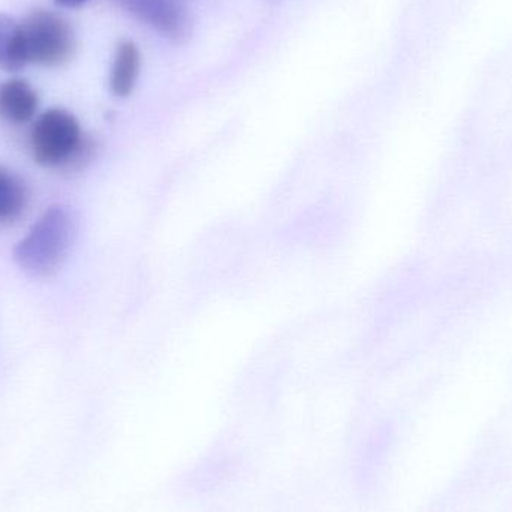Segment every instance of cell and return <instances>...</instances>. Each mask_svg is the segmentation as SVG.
I'll return each mask as SVG.
<instances>
[{
    "label": "cell",
    "mask_w": 512,
    "mask_h": 512,
    "mask_svg": "<svg viewBox=\"0 0 512 512\" xmlns=\"http://www.w3.org/2000/svg\"><path fill=\"white\" fill-rule=\"evenodd\" d=\"M74 236L71 212L63 206L50 207L15 246V262L29 276H53L65 262Z\"/></svg>",
    "instance_id": "cell-1"
},
{
    "label": "cell",
    "mask_w": 512,
    "mask_h": 512,
    "mask_svg": "<svg viewBox=\"0 0 512 512\" xmlns=\"http://www.w3.org/2000/svg\"><path fill=\"white\" fill-rule=\"evenodd\" d=\"M27 62L47 68L65 65L74 57L77 42L68 21L47 9H36L21 23Z\"/></svg>",
    "instance_id": "cell-2"
},
{
    "label": "cell",
    "mask_w": 512,
    "mask_h": 512,
    "mask_svg": "<svg viewBox=\"0 0 512 512\" xmlns=\"http://www.w3.org/2000/svg\"><path fill=\"white\" fill-rule=\"evenodd\" d=\"M30 149L35 161L44 167L69 164L84 149L80 123L62 108L45 111L33 123Z\"/></svg>",
    "instance_id": "cell-3"
},
{
    "label": "cell",
    "mask_w": 512,
    "mask_h": 512,
    "mask_svg": "<svg viewBox=\"0 0 512 512\" xmlns=\"http://www.w3.org/2000/svg\"><path fill=\"white\" fill-rule=\"evenodd\" d=\"M120 8L147 26L174 41H183L191 33V18L173 0H114Z\"/></svg>",
    "instance_id": "cell-4"
},
{
    "label": "cell",
    "mask_w": 512,
    "mask_h": 512,
    "mask_svg": "<svg viewBox=\"0 0 512 512\" xmlns=\"http://www.w3.org/2000/svg\"><path fill=\"white\" fill-rule=\"evenodd\" d=\"M38 107V93L27 81L12 78L0 84V117L6 122L12 125L30 122Z\"/></svg>",
    "instance_id": "cell-5"
},
{
    "label": "cell",
    "mask_w": 512,
    "mask_h": 512,
    "mask_svg": "<svg viewBox=\"0 0 512 512\" xmlns=\"http://www.w3.org/2000/svg\"><path fill=\"white\" fill-rule=\"evenodd\" d=\"M141 71V54L138 45L122 41L114 53L110 71V90L117 98H126L134 92Z\"/></svg>",
    "instance_id": "cell-6"
},
{
    "label": "cell",
    "mask_w": 512,
    "mask_h": 512,
    "mask_svg": "<svg viewBox=\"0 0 512 512\" xmlns=\"http://www.w3.org/2000/svg\"><path fill=\"white\" fill-rule=\"evenodd\" d=\"M29 204V189L18 174L0 165V227L17 221Z\"/></svg>",
    "instance_id": "cell-7"
},
{
    "label": "cell",
    "mask_w": 512,
    "mask_h": 512,
    "mask_svg": "<svg viewBox=\"0 0 512 512\" xmlns=\"http://www.w3.org/2000/svg\"><path fill=\"white\" fill-rule=\"evenodd\" d=\"M21 23L0 12V68L15 72L27 65Z\"/></svg>",
    "instance_id": "cell-8"
},
{
    "label": "cell",
    "mask_w": 512,
    "mask_h": 512,
    "mask_svg": "<svg viewBox=\"0 0 512 512\" xmlns=\"http://www.w3.org/2000/svg\"><path fill=\"white\" fill-rule=\"evenodd\" d=\"M87 2L90 0H56L57 5L63 6V8H78Z\"/></svg>",
    "instance_id": "cell-9"
}]
</instances>
